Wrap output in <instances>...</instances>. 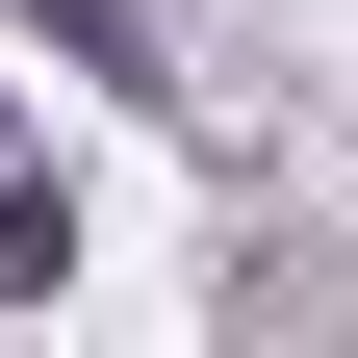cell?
<instances>
[{
  "label": "cell",
  "instance_id": "obj_3",
  "mask_svg": "<svg viewBox=\"0 0 358 358\" xmlns=\"http://www.w3.org/2000/svg\"><path fill=\"white\" fill-rule=\"evenodd\" d=\"M0 179H26V154H0Z\"/></svg>",
  "mask_w": 358,
  "mask_h": 358
},
{
  "label": "cell",
  "instance_id": "obj_2",
  "mask_svg": "<svg viewBox=\"0 0 358 358\" xmlns=\"http://www.w3.org/2000/svg\"><path fill=\"white\" fill-rule=\"evenodd\" d=\"M0 282H26V307L77 282V179H0Z\"/></svg>",
  "mask_w": 358,
  "mask_h": 358
},
{
  "label": "cell",
  "instance_id": "obj_1",
  "mask_svg": "<svg viewBox=\"0 0 358 358\" xmlns=\"http://www.w3.org/2000/svg\"><path fill=\"white\" fill-rule=\"evenodd\" d=\"M26 26H52L77 77H128V103H179V52H154V0H26Z\"/></svg>",
  "mask_w": 358,
  "mask_h": 358
}]
</instances>
